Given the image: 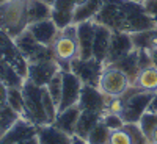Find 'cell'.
<instances>
[{
    "label": "cell",
    "instance_id": "cell-1",
    "mask_svg": "<svg viewBox=\"0 0 157 144\" xmlns=\"http://www.w3.org/2000/svg\"><path fill=\"white\" fill-rule=\"evenodd\" d=\"M27 0H8L0 5V28L16 38L27 30Z\"/></svg>",
    "mask_w": 157,
    "mask_h": 144
},
{
    "label": "cell",
    "instance_id": "cell-2",
    "mask_svg": "<svg viewBox=\"0 0 157 144\" xmlns=\"http://www.w3.org/2000/svg\"><path fill=\"white\" fill-rule=\"evenodd\" d=\"M120 97L123 99V110L120 114L123 121L126 124H138L140 117L148 111L154 93L140 91L137 86H129V89Z\"/></svg>",
    "mask_w": 157,
    "mask_h": 144
},
{
    "label": "cell",
    "instance_id": "cell-3",
    "mask_svg": "<svg viewBox=\"0 0 157 144\" xmlns=\"http://www.w3.org/2000/svg\"><path fill=\"white\" fill-rule=\"evenodd\" d=\"M43 88L44 86H36L27 78H25V82L22 85V94H24L22 117L29 119L38 127L49 124L46 111H44V105H43Z\"/></svg>",
    "mask_w": 157,
    "mask_h": 144
},
{
    "label": "cell",
    "instance_id": "cell-4",
    "mask_svg": "<svg viewBox=\"0 0 157 144\" xmlns=\"http://www.w3.org/2000/svg\"><path fill=\"white\" fill-rule=\"evenodd\" d=\"M14 41L22 52L24 58L29 63H39V61H49V60H57L54 55V50L49 46H44L38 42L33 38V35L29 30H24L21 35L14 38Z\"/></svg>",
    "mask_w": 157,
    "mask_h": 144
},
{
    "label": "cell",
    "instance_id": "cell-5",
    "mask_svg": "<svg viewBox=\"0 0 157 144\" xmlns=\"http://www.w3.org/2000/svg\"><path fill=\"white\" fill-rule=\"evenodd\" d=\"M123 2L124 0H104L102 8L93 17V20L96 24L105 25L112 31H126V14Z\"/></svg>",
    "mask_w": 157,
    "mask_h": 144
},
{
    "label": "cell",
    "instance_id": "cell-6",
    "mask_svg": "<svg viewBox=\"0 0 157 144\" xmlns=\"http://www.w3.org/2000/svg\"><path fill=\"white\" fill-rule=\"evenodd\" d=\"M124 14H126V31L127 33H140L155 28L154 20L149 17L143 3L124 0Z\"/></svg>",
    "mask_w": 157,
    "mask_h": 144
},
{
    "label": "cell",
    "instance_id": "cell-7",
    "mask_svg": "<svg viewBox=\"0 0 157 144\" xmlns=\"http://www.w3.org/2000/svg\"><path fill=\"white\" fill-rule=\"evenodd\" d=\"M130 82L123 71H120L115 66H104L101 80H99V89L107 97H120L129 89Z\"/></svg>",
    "mask_w": 157,
    "mask_h": 144
},
{
    "label": "cell",
    "instance_id": "cell-8",
    "mask_svg": "<svg viewBox=\"0 0 157 144\" xmlns=\"http://www.w3.org/2000/svg\"><path fill=\"white\" fill-rule=\"evenodd\" d=\"M69 71L80 78V82L83 85L98 88L102 71H104V63L93 58V57L88 60L74 58L72 61H69Z\"/></svg>",
    "mask_w": 157,
    "mask_h": 144
},
{
    "label": "cell",
    "instance_id": "cell-9",
    "mask_svg": "<svg viewBox=\"0 0 157 144\" xmlns=\"http://www.w3.org/2000/svg\"><path fill=\"white\" fill-rule=\"evenodd\" d=\"M0 58H3L6 63H10L24 78H27L29 61L24 58L22 52L19 50V47L14 41V38L10 36L2 28H0Z\"/></svg>",
    "mask_w": 157,
    "mask_h": 144
},
{
    "label": "cell",
    "instance_id": "cell-10",
    "mask_svg": "<svg viewBox=\"0 0 157 144\" xmlns=\"http://www.w3.org/2000/svg\"><path fill=\"white\" fill-rule=\"evenodd\" d=\"M61 77H63V93H61L58 111H63L69 107L77 105L78 99H80L82 88H83L80 78L75 74H72L71 71H61Z\"/></svg>",
    "mask_w": 157,
    "mask_h": 144
},
{
    "label": "cell",
    "instance_id": "cell-11",
    "mask_svg": "<svg viewBox=\"0 0 157 144\" xmlns=\"http://www.w3.org/2000/svg\"><path fill=\"white\" fill-rule=\"evenodd\" d=\"M60 71H61V66L58 60L29 63L27 80H30L36 86H47V83L52 80V77Z\"/></svg>",
    "mask_w": 157,
    "mask_h": 144
},
{
    "label": "cell",
    "instance_id": "cell-12",
    "mask_svg": "<svg viewBox=\"0 0 157 144\" xmlns=\"http://www.w3.org/2000/svg\"><path fill=\"white\" fill-rule=\"evenodd\" d=\"M109 99L102 91L96 86H88L83 85L82 93H80V99H78V108L80 110H88V111H94L99 114H104L107 111V103Z\"/></svg>",
    "mask_w": 157,
    "mask_h": 144
},
{
    "label": "cell",
    "instance_id": "cell-13",
    "mask_svg": "<svg viewBox=\"0 0 157 144\" xmlns=\"http://www.w3.org/2000/svg\"><path fill=\"white\" fill-rule=\"evenodd\" d=\"M132 50H134V42H132V38H130V33L112 31L109 54H107V58H105L104 66H110V64L116 63L118 60H121L127 54H130Z\"/></svg>",
    "mask_w": 157,
    "mask_h": 144
},
{
    "label": "cell",
    "instance_id": "cell-14",
    "mask_svg": "<svg viewBox=\"0 0 157 144\" xmlns=\"http://www.w3.org/2000/svg\"><path fill=\"white\" fill-rule=\"evenodd\" d=\"M36 133H38V125H35L25 117H19L14 122V125L0 136V144H17L21 141L36 136Z\"/></svg>",
    "mask_w": 157,
    "mask_h": 144
},
{
    "label": "cell",
    "instance_id": "cell-15",
    "mask_svg": "<svg viewBox=\"0 0 157 144\" xmlns=\"http://www.w3.org/2000/svg\"><path fill=\"white\" fill-rule=\"evenodd\" d=\"M96 22L85 20L77 24V44H78V57L82 60H88L93 57V42L96 35Z\"/></svg>",
    "mask_w": 157,
    "mask_h": 144
},
{
    "label": "cell",
    "instance_id": "cell-16",
    "mask_svg": "<svg viewBox=\"0 0 157 144\" xmlns=\"http://www.w3.org/2000/svg\"><path fill=\"white\" fill-rule=\"evenodd\" d=\"M54 55L61 63H69L74 58L78 57V44H77V36H68L64 33H58L55 42L52 44Z\"/></svg>",
    "mask_w": 157,
    "mask_h": 144
},
{
    "label": "cell",
    "instance_id": "cell-17",
    "mask_svg": "<svg viewBox=\"0 0 157 144\" xmlns=\"http://www.w3.org/2000/svg\"><path fill=\"white\" fill-rule=\"evenodd\" d=\"M27 30L33 35V38L36 39L38 42H41L44 46L52 47V44L55 42V39L60 33L58 27L54 24L52 19H46V20H39L35 24H30Z\"/></svg>",
    "mask_w": 157,
    "mask_h": 144
},
{
    "label": "cell",
    "instance_id": "cell-18",
    "mask_svg": "<svg viewBox=\"0 0 157 144\" xmlns=\"http://www.w3.org/2000/svg\"><path fill=\"white\" fill-rule=\"evenodd\" d=\"M36 136L39 144H72V136L64 133L63 130H60L54 124L38 127Z\"/></svg>",
    "mask_w": 157,
    "mask_h": 144
},
{
    "label": "cell",
    "instance_id": "cell-19",
    "mask_svg": "<svg viewBox=\"0 0 157 144\" xmlns=\"http://www.w3.org/2000/svg\"><path fill=\"white\" fill-rule=\"evenodd\" d=\"M110 38H112V30L107 28L105 25L98 24L94 42H93V58L105 63V58L109 54V46H110Z\"/></svg>",
    "mask_w": 157,
    "mask_h": 144
},
{
    "label": "cell",
    "instance_id": "cell-20",
    "mask_svg": "<svg viewBox=\"0 0 157 144\" xmlns=\"http://www.w3.org/2000/svg\"><path fill=\"white\" fill-rule=\"evenodd\" d=\"M80 111L82 110L78 108V105H74V107H69L63 111H58L55 121H54V125L58 127L60 130H63L64 133L74 136L77 119H78V116H80Z\"/></svg>",
    "mask_w": 157,
    "mask_h": 144
},
{
    "label": "cell",
    "instance_id": "cell-21",
    "mask_svg": "<svg viewBox=\"0 0 157 144\" xmlns=\"http://www.w3.org/2000/svg\"><path fill=\"white\" fill-rule=\"evenodd\" d=\"M110 66H115L120 71H123L126 74V77L129 78L130 86L135 83V78L140 72V63H138V49H134L130 54H127L124 58L118 60L116 63L110 64Z\"/></svg>",
    "mask_w": 157,
    "mask_h": 144
},
{
    "label": "cell",
    "instance_id": "cell-22",
    "mask_svg": "<svg viewBox=\"0 0 157 144\" xmlns=\"http://www.w3.org/2000/svg\"><path fill=\"white\" fill-rule=\"evenodd\" d=\"M101 119H102V114L94 113V111H88V110H82L80 116H78V119H77L75 133L74 135H77L78 138H82V139H86L90 132L98 125V122H101Z\"/></svg>",
    "mask_w": 157,
    "mask_h": 144
},
{
    "label": "cell",
    "instance_id": "cell-23",
    "mask_svg": "<svg viewBox=\"0 0 157 144\" xmlns=\"http://www.w3.org/2000/svg\"><path fill=\"white\" fill-rule=\"evenodd\" d=\"M132 86H137L140 91H148V93H155L157 91V68L148 66L140 69L135 83Z\"/></svg>",
    "mask_w": 157,
    "mask_h": 144
},
{
    "label": "cell",
    "instance_id": "cell-24",
    "mask_svg": "<svg viewBox=\"0 0 157 144\" xmlns=\"http://www.w3.org/2000/svg\"><path fill=\"white\" fill-rule=\"evenodd\" d=\"M0 82L5 83L8 88H22L25 78L10 63L0 58Z\"/></svg>",
    "mask_w": 157,
    "mask_h": 144
},
{
    "label": "cell",
    "instance_id": "cell-25",
    "mask_svg": "<svg viewBox=\"0 0 157 144\" xmlns=\"http://www.w3.org/2000/svg\"><path fill=\"white\" fill-rule=\"evenodd\" d=\"M52 16V8L39 0H27V20L29 25L39 22V20H46L50 19Z\"/></svg>",
    "mask_w": 157,
    "mask_h": 144
},
{
    "label": "cell",
    "instance_id": "cell-26",
    "mask_svg": "<svg viewBox=\"0 0 157 144\" xmlns=\"http://www.w3.org/2000/svg\"><path fill=\"white\" fill-rule=\"evenodd\" d=\"M104 5V0H88L82 6H77L74 11V24H80L85 20H93Z\"/></svg>",
    "mask_w": 157,
    "mask_h": 144
},
{
    "label": "cell",
    "instance_id": "cell-27",
    "mask_svg": "<svg viewBox=\"0 0 157 144\" xmlns=\"http://www.w3.org/2000/svg\"><path fill=\"white\" fill-rule=\"evenodd\" d=\"M19 117H22V116L17 111L13 110L8 103L0 105V136H2L5 132H8Z\"/></svg>",
    "mask_w": 157,
    "mask_h": 144
},
{
    "label": "cell",
    "instance_id": "cell-28",
    "mask_svg": "<svg viewBox=\"0 0 157 144\" xmlns=\"http://www.w3.org/2000/svg\"><path fill=\"white\" fill-rule=\"evenodd\" d=\"M109 138H110V130L101 119V122H98V125L91 130L85 141L88 144H109Z\"/></svg>",
    "mask_w": 157,
    "mask_h": 144
},
{
    "label": "cell",
    "instance_id": "cell-29",
    "mask_svg": "<svg viewBox=\"0 0 157 144\" xmlns=\"http://www.w3.org/2000/svg\"><path fill=\"white\" fill-rule=\"evenodd\" d=\"M138 125L141 128V132L146 135V138L152 142V136H154V132H155V128H157V113L146 111L145 114L140 117Z\"/></svg>",
    "mask_w": 157,
    "mask_h": 144
},
{
    "label": "cell",
    "instance_id": "cell-30",
    "mask_svg": "<svg viewBox=\"0 0 157 144\" xmlns=\"http://www.w3.org/2000/svg\"><path fill=\"white\" fill-rule=\"evenodd\" d=\"M46 89L49 91L52 100H54V103H55L57 108H58L60 100H61V93H63V77H61V71L57 72L54 77H52V80L47 83Z\"/></svg>",
    "mask_w": 157,
    "mask_h": 144
},
{
    "label": "cell",
    "instance_id": "cell-31",
    "mask_svg": "<svg viewBox=\"0 0 157 144\" xmlns=\"http://www.w3.org/2000/svg\"><path fill=\"white\" fill-rule=\"evenodd\" d=\"M6 103L14 111H17L22 116L24 114V94H22V88H8Z\"/></svg>",
    "mask_w": 157,
    "mask_h": 144
},
{
    "label": "cell",
    "instance_id": "cell-32",
    "mask_svg": "<svg viewBox=\"0 0 157 144\" xmlns=\"http://www.w3.org/2000/svg\"><path fill=\"white\" fill-rule=\"evenodd\" d=\"M126 130V133L130 138V142L132 144H151V141L146 138V135L141 132V128L138 124H124L123 127Z\"/></svg>",
    "mask_w": 157,
    "mask_h": 144
},
{
    "label": "cell",
    "instance_id": "cell-33",
    "mask_svg": "<svg viewBox=\"0 0 157 144\" xmlns=\"http://www.w3.org/2000/svg\"><path fill=\"white\" fill-rule=\"evenodd\" d=\"M102 122L105 124V127L113 132V130H121L124 127V121L120 114H115V113H104L102 114Z\"/></svg>",
    "mask_w": 157,
    "mask_h": 144
},
{
    "label": "cell",
    "instance_id": "cell-34",
    "mask_svg": "<svg viewBox=\"0 0 157 144\" xmlns=\"http://www.w3.org/2000/svg\"><path fill=\"white\" fill-rule=\"evenodd\" d=\"M109 144H132V142H130V138L126 133V130L121 128V130H113V132H110Z\"/></svg>",
    "mask_w": 157,
    "mask_h": 144
},
{
    "label": "cell",
    "instance_id": "cell-35",
    "mask_svg": "<svg viewBox=\"0 0 157 144\" xmlns=\"http://www.w3.org/2000/svg\"><path fill=\"white\" fill-rule=\"evenodd\" d=\"M54 11H63V13H74L75 11V3L74 0H57L52 6Z\"/></svg>",
    "mask_w": 157,
    "mask_h": 144
},
{
    "label": "cell",
    "instance_id": "cell-36",
    "mask_svg": "<svg viewBox=\"0 0 157 144\" xmlns=\"http://www.w3.org/2000/svg\"><path fill=\"white\" fill-rule=\"evenodd\" d=\"M143 6H145L149 17L154 20L155 28H157V0H145V2H143Z\"/></svg>",
    "mask_w": 157,
    "mask_h": 144
},
{
    "label": "cell",
    "instance_id": "cell-37",
    "mask_svg": "<svg viewBox=\"0 0 157 144\" xmlns=\"http://www.w3.org/2000/svg\"><path fill=\"white\" fill-rule=\"evenodd\" d=\"M6 97H8V86L0 82V105L6 103Z\"/></svg>",
    "mask_w": 157,
    "mask_h": 144
},
{
    "label": "cell",
    "instance_id": "cell-38",
    "mask_svg": "<svg viewBox=\"0 0 157 144\" xmlns=\"http://www.w3.org/2000/svg\"><path fill=\"white\" fill-rule=\"evenodd\" d=\"M148 50V49H146ZM149 57H151V63H152V66L157 68V49H149Z\"/></svg>",
    "mask_w": 157,
    "mask_h": 144
},
{
    "label": "cell",
    "instance_id": "cell-39",
    "mask_svg": "<svg viewBox=\"0 0 157 144\" xmlns=\"http://www.w3.org/2000/svg\"><path fill=\"white\" fill-rule=\"evenodd\" d=\"M148 111H154V113H157V91L154 93V97H152V100H151V103H149Z\"/></svg>",
    "mask_w": 157,
    "mask_h": 144
},
{
    "label": "cell",
    "instance_id": "cell-40",
    "mask_svg": "<svg viewBox=\"0 0 157 144\" xmlns=\"http://www.w3.org/2000/svg\"><path fill=\"white\" fill-rule=\"evenodd\" d=\"M17 144H39V141H38V136H33V138H29L25 141H21Z\"/></svg>",
    "mask_w": 157,
    "mask_h": 144
},
{
    "label": "cell",
    "instance_id": "cell-41",
    "mask_svg": "<svg viewBox=\"0 0 157 144\" xmlns=\"http://www.w3.org/2000/svg\"><path fill=\"white\" fill-rule=\"evenodd\" d=\"M72 144H88L85 139H82V138H78L77 135H74L72 136Z\"/></svg>",
    "mask_w": 157,
    "mask_h": 144
},
{
    "label": "cell",
    "instance_id": "cell-42",
    "mask_svg": "<svg viewBox=\"0 0 157 144\" xmlns=\"http://www.w3.org/2000/svg\"><path fill=\"white\" fill-rule=\"evenodd\" d=\"M39 2H43V3H46V5H49L50 8L54 6V3L57 2V0H39Z\"/></svg>",
    "mask_w": 157,
    "mask_h": 144
},
{
    "label": "cell",
    "instance_id": "cell-43",
    "mask_svg": "<svg viewBox=\"0 0 157 144\" xmlns=\"http://www.w3.org/2000/svg\"><path fill=\"white\" fill-rule=\"evenodd\" d=\"M88 2V0H74V3H75V8L77 6H82V5H85Z\"/></svg>",
    "mask_w": 157,
    "mask_h": 144
},
{
    "label": "cell",
    "instance_id": "cell-44",
    "mask_svg": "<svg viewBox=\"0 0 157 144\" xmlns=\"http://www.w3.org/2000/svg\"><path fill=\"white\" fill-rule=\"evenodd\" d=\"M152 142H157V128H155V132H154V136H152Z\"/></svg>",
    "mask_w": 157,
    "mask_h": 144
},
{
    "label": "cell",
    "instance_id": "cell-45",
    "mask_svg": "<svg viewBox=\"0 0 157 144\" xmlns=\"http://www.w3.org/2000/svg\"><path fill=\"white\" fill-rule=\"evenodd\" d=\"M132 2H138V3H143L145 0H132Z\"/></svg>",
    "mask_w": 157,
    "mask_h": 144
},
{
    "label": "cell",
    "instance_id": "cell-46",
    "mask_svg": "<svg viewBox=\"0 0 157 144\" xmlns=\"http://www.w3.org/2000/svg\"><path fill=\"white\" fill-rule=\"evenodd\" d=\"M5 2H8V0H0V5H2V3H5Z\"/></svg>",
    "mask_w": 157,
    "mask_h": 144
},
{
    "label": "cell",
    "instance_id": "cell-47",
    "mask_svg": "<svg viewBox=\"0 0 157 144\" xmlns=\"http://www.w3.org/2000/svg\"><path fill=\"white\" fill-rule=\"evenodd\" d=\"M151 144H157V142H151Z\"/></svg>",
    "mask_w": 157,
    "mask_h": 144
}]
</instances>
